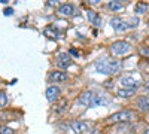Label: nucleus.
<instances>
[{
  "label": "nucleus",
  "mask_w": 149,
  "mask_h": 134,
  "mask_svg": "<svg viewBox=\"0 0 149 134\" xmlns=\"http://www.w3.org/2000/svg\"><path fill=\"white\" fill-rule=\"evenodd\" d=\"M0 134H14V130L9 127H0Z\"/></svg>",
  "instance_id": "nucleus-18"
},
{
  "label": "nucleus",
  "mask_w": 149,
  "mask_h": 134,
  "mask_svg": "<svg viewBox=\"0 0 149 134\" xmlns=\"http://www.w3.org/2000/svg\"><path fill=\"white\" fill-rule=\"evenodd\" d=\"M85 2L90 3V5H98V3L102 2V0H85Z\"/></svg>",
  "instance_id": "nucleus-22"
},
{
  "label": "nucleus",
  "mask_w": 149,
  "mask_h": 134,
  "mask_svg": "<svg viewBox=\"0 0 149 134\" xmlns=\"http://www.w3.org/2000/svg\"><path fill=\"white\" fill-rule=\"evenodd\" d=\"M110 49L115 55H125V54L131 52V45L125 40H118L110 46Z\"/></svg>",
  "instance_id": "nucleus-3"
},
{
  "label": "nucleus",
  "mask_w": 149,
  "mask_h": 134,
  "mask_svg": "<svg viewBox=\"0 0 149 134\" xmlns=\"http://www.w3.org/2000/svg\"><path fill=\"white\" fill-rule=\"evenodd\" d=\"M49 79L52 82H66L69 79V76H67V73L58 70V72H52L51 75H49Z\"/></svg>",
  "instance_id": "nucleus-11"
},
{
  "label": "nucleus",
  "mask_w": 149,
  "mask_h": 134,
  "mask_svg": "<svg viewBox=\"0 0 149 134\" xmlns=\"http://www.w3.org/2000/svg\"><path fill=\"white\" fill-rule=\"evenodd\" d=\"M88 134H102V133H100V131H97V130H91Z\"/></svg>",
  "instance_id": "nucleus-24"
},
{
  "label": "nucleus",
  "mask_w": 149,
  "mask_h": 134,
  "mask_svg": "<svg viewBox=\"0 0 149 134\" xmlns=\"http://www.w3.org/2000/svg\"><path fill=\"white\" fill-rule=\"evenodd\" d=\"M133 116H134V113L130 110H121V112L113 113L107 121L112 124H121V122H128V121H131Z\"/></svg>",
  "instance_id": "nucleus-2"
},
{
  "label": "nucleus",
  "mask_w": 149,
  "mask_h": 134,
  "mask_svg": "<svg viewBox=\"0 0 149 134\" xmlns=\"http://www.w3.org/2000/svg\"><path fill=\"white\" fill-rule=\"evenodd\" d=\"M57 64L61 67V69H66L72 64V58L69 54H60L58 58H57Z\"/></svg>",
  "instance_id": "nucleus-10"
},
{
  "label": "nucleus",
  "mask_w": 149,
  "mask_h": 134,
  "mask_svg": "<svg viewBox=\"0 0 149 134\" xmlns=\"http://www.w3.org/2000/svg\"><path fill=\"white\" fill-rule=\"evenodd\" d=\"M119 82L122 85V88H128V90H136L140 85V79L136 76H124L121 78Z\"/></svg>",
  "instance_id": "nucleus-4"
},
{
  "label": "nucleus",
  "mask_w": 149,
  "mask_h": 134,
  "mask_svg": "<svg viewBox=\"0 0 149 134\" xmlns=\"http://www.w3.org/2000/svg\"><path fill=\"white\" fill-rule=\"evenodd\" d=\"M12 14H14V9H10V8L5 9V15H12Z\"/></svg>",
  "instance_id": "nucleus-23"
},
{
  "label": "nucleus",
  "mask_w": 149,
  "mask_h": 134,
  "mask_svg": "<svg viewBox=\"0 0 149 134\" xmlns=\"http://www.w3.org/2000/svg\"><path fill=\"white\" fill-rule=\"evenodd\" d=\"M57 12L61 17H73L74 14H76V8H74L72 3H66V5H61Z\"/></svg>",
  "instance_id": "nucleus-5"
},
{
  "label": "nucleus",
  "mask_w": 149,
  "mask_h": 134,
  "mask_svg": "<svg viewBox=\"0 0 149 134\" xmlns=\"http://www.w3.org/2000/svg\"><path fill=\"white\" fill-rule=\"evenodd\" d=\"M70 127H72V130L76 133V134H82V133L90 130V124L88 122H84V121H74V122L70 124Z\"/></svg>",
  "instance_id": "nucleus-7"
},
{
  "label": "nucleus",
  "mask_w": 149,
  "mask_h": 134,
  "mask_svg": "<svg viewBox=\"0 0 149 134\" xmlns=\"http://www.w3.org/2000/svg\"><path fill=\"white\" fill-rule=\"evenodd\" d=\"M145 134H149V128H148V130H146V131H145Z\"/></svg>",
  "instance_id": "nucleus-26"
},
{
  "label": "nucleus",
  "mask_w": 149,
  "mask_h": 134,
  "mask_svg": "<svg viewBox=\"0 0 149 134\" xmlns=\"http://www.w3.org/2000/svg\"><path fill=\"white\" fill-rule=\"evenodd\" d=\"M110 26L113 27L115 30H118V31H122V30H127V28L130 27V24L125 22L124 19H121V18H112Z\"/></svg>",
  "instance_id": "nucleus-9"
},
{
  "label": "nucleus",
  "mask_w": 149,
  "mask_h": 134,
  "mask_svg": "<svg viewBox=\"0 0 149 134\" xmlns=\"http://www.w3.org/2000/svg\"><path fill=\"white\" fill-rule=\"evenodd\" d=\"M86 17H88L90 22H93L95 27H100V26H102V17L98 15V14H95V12L88 10V12H86Z\"/></svg>",
  "instance_id": "nucleus-12"
},
{
  "label": "nucleus",
  "mask_w": 149,
  "mask_h": 134,
  "mask_svg": "<svg viewBox=\"0 0 149 134\" xmlns=\"http://www.w3.org/2000/svg\"><path fill=\"white\" fill-rule=\"evenodd\" d=\"M145 90L149 91V81H146V83H145Z\"/></svg>",
  "instance_id": "nucleus-25"
},
{
  "label": "nucleus",
  "mask_w": 149,
  "mask_h": 134,
  "mask_svg": "<svg viewBox=\"0 0 149 134\" xmlns=\"http://www.w3.org/2000/svg\"><path fill=\"white\" fill-rule=\"evenodd\" d=\"M67 107V100H63L60 104H58V107H57V112H63L64 109Z\"/></svg>",
  "instance_id": "nucleus-19"
},
{
  "label": "nucleus",
  "mask_w": 149,
  "mask_h": 134,
  "mask_svg": "<svg viewBox=\"0 0 149 134\" xmlns=\"http://www.w3.org/2000/svg\"><path fill=\"white\" fill-rule=\"evenodd\" d=\"M119 97H131L133 94H134V90H128V88H121V90H118V92H116Z\"/></svg>",
  "instance_id": "nucleus-15"
},
{
  "label": "nucleus",
  "mask_w": 149,
  "mask_h": 134,
  "mask_svg": "<svg viewBox=\"0 0 149 134\" xmlns=\"http://www.w3.org/2000/svg\"><path fill=\"white\" fill-rule=\"evenodd\" d=\"M148 10V5L146 3H137V5H136V8H134V12H136V14H145V12Z\"/></svg>",
  "instance_id": "nucleus-16"
},
{
  "label": "nucleus",
  "mask_w": 149,
  "mask_h": 134,
  "mask_svg": "<svg viewBox=\"0 0 149 134\" xmlns=\"http://www.w3.org/2000/svg\"><path fill=\"white\" fill-rule=\"evenodd\" d=\"M57 3H58V0H48V2H46L48 6H55Z\"/></svg>",
  "instance_id": "nucleus-21"
},
{
  "label": "nucleus",
  "mask_w": 149,
  "mask_h": 134,
  "mask_svg": "<svg viewBox=\"0 0 149 134\" xmlns=\"http://www.w3.org/2000/svg\"><path fill=\"white\" fill-rule=\"evenodd\" d=\"M6 104H8V95H6V92L0 91V107H5Z\"/></svg>",
  "instance_id": "nucleus-17"
},
{
  "label": "nucleus",
  "mask_w": 149,
  "mask_h": 134,
  "mask_svg": "<svg viewBox=\"0 0 149 134\" xmlns=\"http://www.w3.org/2000/svg\"><path fill=\"white\" fill-rule=\"evenodd\" d=\"M137 107L140 109V110H149V99L148 97H140V99H137Z\"/></svg>",
  "instance_id": "nucleus-13"
},
{
  "label": "nucleus",
  "mask_w": 149,
  "mask_h": 134,
  "mask_svg": "<svg viewBox=\"0 0 149 134\" xmlns=\"http://www.w3.org/2000/svg\"><path fill=\"white\" fill-rule=\"evenodd\" d=\"M107 9L109 10H113V12H121L124 8L119 2H115V0H110V2L107 3Z\"/></svg>",
  "instance_id": "nucleus-14"
},
{
  "label": "nucleus",
  "mask_w": 149,
  "mask_h": 134,
  "mask_svg": "<svg viewBox=\"0 0 149 134\" xmlns=\"http://www.w3.org/2000/svg\"><path fill=\"white\" fill-rule=\"evenodd\" d=\"M115 2H124V0H115Z\"/></svg>",
  "instance_id": "nucleus-27"
},
{
  "label": "nucleus",
  "mask_w": 149,
  "mask_h": 134,
  "mask_svg": "<svg viewBox=\"0 0 149 134\" xmlns=\"http://www.w3.org/2000/svg\"><path fill=\"white\" fill-rule=\"evenodd\" d=\"M95 70L103 75H116L122 70V64L113 58H103L95 61Z\"/></svg>",
  "instance_id": "nucleus-1"
},
{
  "label": "nucleus",
  "mask_w": 149,
  "mask_h": 134,
  "mask_svg": "<svg viewBox=\"0 0 149 134\" xmlns=\"http://www.w3.org/2000/svg\"><path fill=\"white\" fill-rule=\"evenodd\" d=\"M94 92H91V91H85L84 94H81V97L78 99V101H79V104H82V106H85V107H91V103H93V99H94Z\"/></svg>",
  "instance_id": "nucleus-8"
},
{
  "label": "nucleus",
  "mask_w": 149,
  "mask_h": 134,
  "mask_svg": "<svg viewBox=\"0 0 149 134\" xmlns=\"http://www.w3.org/2000/svg\"><path fill=\"white\" fill-rule=\"evenodd\" d=\"M140 52L143 54V55H146V57H149V48H140Z\"/></svg>",
  "instance_id": "nucleus-20"
},
{
  "label": "nucleus",
  "mask_w": 149,
  "mask_h": 134,
  "mask_svg": "<svg viewBox=\"0 0 149 134\" xmlns=\"http://www.w3.org/2000/svg\"><path fill=\"white\" fill-rule=\"evenodd\" d=\"M60 88L58 87H54V85H51V87H48L46 88V99H48V101H51V103H54V101H57L58 100V97H60Z\"/></svg>",
  "instance_id": "nucleus-6"
}]
</instances>
